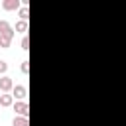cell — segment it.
<instances>
[{
    "label": "cell",
    "mask_w": 126,
    "mask_h": 126,
    "mask_svg": "<svg viewBox=\"0 0 126 126\" xmlns=\"http://www.w3.org/2000/svg\"><path fill=\"white\" fill-rule=\"evenodd\" d=\"M22 49H24V51H28V49H30V39H28V35H24V37H22Z\"/></svg>",
    "instance_id": "30bf717a"
},
{
    "label": "cell",
    "mask_w": 126,
    "mask_h": 126,
    "mask_svg": "<svg viewBox=\"0 0 126 126\" xmlns=\"http://www.w3.org/2000/svg\"><path fill=\"white\" fill-rule=\"evenodd\" d=\"M0 37H8V39L14 37V28L6 20H0Z\"/></svg>",
    "instance_id": "6da1fadb"
},
{
    "label": "cell",
    "mask_w": 126,
    "mask_h": 126,
    "mask_svg": "<svg viewBox=\"0 0 126 126\" xmlns=\"http://www.w3.org/2000/svg\"><path fill=\"white\" fill-rule=\"evenodd\" d=\"M6 71H8V63H6V61H2V59H0V75H2V77H4V73H6Z\"/></svg>",
    "instance_id": "4fadbf2b"
},
{
    "label": "cell",
    "mask_w": 126,
    "mask_h": 126,
    "mask_svg": "<svg viewBox=\"0 0 126 126\" xmlns=\"http://www.w3.org/2000/svg\"><path fill=\"white\" fill-rule=\"evenodd\" d=\"M14 110H16V114H18V116H26V118H28L30 106H28V102H26V100H18V102H14Z\"/></svg>",
    "instance_id": "7a4b0ae2"
},
{
    "label": "cell",
    "mask_w": 126,
    "mask_h": 126,
    "mask_svg": "<svg viewBox=\"0 0 126 126\" xmlns=\"http://www.w3.org/2000/svg\"><path fill=\"white\" fill-rule=\"evenodd\" d=\"M10 43H12V39H8V37H0V47H10Z\"/></svg>",
    "instance_id": "7c38bea8"
},
{
    "label": "cell",
    "mask_w": 126,
    "mask_h": 126,
    "mask_svg": "<svg viewBox=\"0 0 126 126\" xmlns=\"http://www.w3.org/2000/svg\"><path fill=\"white\" fill-rule=\"evenodd\" d=\"M20 69H22V73H30V61H22V65H20Z\"/></svg>",
    "instance_id": "8fae6325"
},
{
    "label": "cell",
    "mask_w": 126,
    "mask_h": 126,
    "mask_svg": "<svg viewBox=\"0 0 126 126\" xmlns=\"http://www.w3.org/2000/svg\"><path fill=\"white\" fill-rule=\"evenodd\" d=\"M0 108H2V106H0Z\"/></svg>",
    "instance_id": "9a60e30c"
},
{
    "label": "cell",
    "mask_w": 126,
    "mask_h": 126,
    "mask_svg": "<svg viewBox=\"0 0 126 126\" xmlns=\"http://www.w3.org/2000/svg\"><path fill=\"white\" fill-rule=\"evenodd\" d=\"M12 96L18 98V100H24V98L28 96V89H26L24 85H16V87L12 89Z\"/></svg>",
    "instance_id": "3957f363"
},
{
    "label": "cell",
    "mask_w": 126,
    "mask_h": 126,
    "mask_svg": "<svg viewBox=\"0 0 126 126\" xmlns=\"http://www.w3.org/2000/svg\"><path fill=\"white\" fill-rule=\"evenodd\" d=\"M0 106H14V96L8 93L0 94Z\"/></svg>",
    "instance_id": "8992f818"
},
{
    "label": "cell",
    "mask_w": 126,
    "mask_h": 126,
    "mask_svg": "<svg viewBox=\"0 0 126 126\" xmlns=\"http://www.w3.org/2000/svg\"><path fill=\"white\" fill-rule=\"evenodd\" d=\"M16 32H18V33H26V32H28V22H26V20L16 22Z\"/></svg>",
    "instance_id": "ba28073f"
},
{
    "label": "cell",
    "mask_w": 126,
    "mask_h": 126,
    "mask_svg": "<svg viewBox=\"0 0 126 126\" xmlns=\"http://www.w3.org/2000/svg\"><path fill=\"white\" fill-rule=\"evenodd\" d=\"M20 4H22L20 0H4V2H2V8H4V10H18Z\"/></svg>",
    "instance_id": "5b68a950"
},
{
    "label": "cell",
    "mask_w": 126,
    "mask_h": 126,
    "mask_svg": "<svg viewBox=\"0 0 126 126\" xmlns=\"http://www.w3.org/2000/svg\"><path fill=\"white\" fill-rule=\"evenodd\" d=\"M14 89V81L10 79V77H0V91L2 93H8V91H12Z\"/></svg>",
    "instance_id": "277c9868"
},
{
    "label": "cell",
    "mask_w": 126,
    "mask_h": 126,
    "mask_svg": "<svg viewBox=\"0 0 126 126\" xmlns=\"http://www.w3.org/2000/svg\"><path fill=\"white\" fill-rule=\"evenodd\" d=\"M12 126H30V122H28L26 116H16V118L12 120Z\"/></svg>",
    "instance_id": "52a82bcc"
},
{
    "label": "cell",
    "mask_w": 126,
    "mask_h": 126,
    "mask_svg": "<svg viewBox=\"0 0 126 126\" xmlns=\"http://www.w3.org/2000/svg\"><path fill=\"white\" fill-rule=\"evenodd\" d=\"M0 94H2V91H0Z\"/></svg>",
    "instance_id": "5bb4252c"
},
{
    "label": "cell",
    "mask_w": 126,
    "mask_h": 126,
    "mask_svg": "<svg viewBox=\"0 0 126 126\" xmlns=\"http://www.w3.org/2000/svg\"><path fill=\"white\" fill-rule=\"evenodd\" d=\"M18 14H20V20H26V22H28V16H30V10H28V2H24V6L20 8V12H18Z\"/></svg>",
    "instance_id": "9c48e42d"
}]
</instances>
